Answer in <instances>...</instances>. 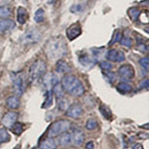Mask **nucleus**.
Returning <instances> with one entry per match:
<instances>
[{
  "instance_id": "1",
  "label": "nucleus",
  "mask_w": 149,
  "mask_h": 149,
  "mask_svg": "<svg viewBox=\"0 0 149 149\" xmlns=\"http://www.w3.org/2000/svg\"><path fill=\"white\" fill-rule=\"evenodd\" d=\"M45 52L51 59H60L67 54V45L63 37H54L45 45Z\"/></svg>"
},
{
  "instance_id": "2",
  "label": "nucleus",
  "mask_w": 149,
  "mask_h": 149,
  "mask_svg": "<svg viewBox=\"0 0 149 149\" xmlns=\"http://www.w3.org/2000/svg\"><path fill=\"white\" fill-rule=\"evenodd\" d=\"M61 85L67 93L74 97H81L85 93V88L81 81L73 74H66L62 80Z\"/></svg>"
},
{
  "instance_id": "3",
  "label": "nucleus",
  "mask_w": 149,
  "mask_h": 149,
  "mask_svg": "<svg viewBox=\"0 0 149 149\" xmlns=\"http://www.w3.org/2000/svg\"><path fill=\"white\" fill-rule=\"evenodd\" d=\"M71 128V122L66 119H61V120L55 121L52 123L48 130V137L54 138L58 135H61L64 132H67Z\"/></svg>"
},
{
  "instance_id": "4",
  "label": "nucleus",
  "mask_w": 149,
  "mask_h": 149,
  "mask_svg": "<svg viewBox=\"0 0 149 149\" xmlns=\"http://www.w3.org/2000/svg\"><path fill=\"white\" fill-rule=\"evenodd\" d=\"M45 72H46V65L42 60H37L29 70V81L33 83V81L39 80L41 77L45 74Z\"/></svg>"
},
{
  "instance_id": "5",
  "label": "nucleus",
  "mask_w": 149,
  "mask_h": 149,
  "mask_svg": "<svg viewBox=\"0 0 149 149\" xmlns=\"http://www.w3.org/2000/svg\"><path fill=\"white\" fill-rule=\"evenodd\" d=\"M41 39V32L36 28H31L26 31L20 38V41L22 44H34V43L39 42Z\"/></svg>"
},
{
  "instance_id": "6",
  "label": "nucleus",
  "mask_w": 149,
  "mask_h": 149,
  "mask_svg": "<svg viewBox=\"0 0 149 149\" xmlns=\"http://www.w3.org/2000/svg\"><path fill=\"white\" fill-rule=\"evenodd\" d=\"M13 85H14V90L17 95H23L25 92V80H24V77L22 74H17L14 76L13 78Z\"/></svg>"
},
{
  "instance_id": "7",
  "label": "nucleus",
  "mask_w": 149,
  "mask_h": 149,
  "mask_svg": "<svg viewBox=\"0 0 149 149\" xmlns=\"http://www.w3.org/2000/svg\"><path fill=\"white\" fill-rule=\"evenodd\" d=\"M17 118H18V114L16 113V112L9 111L3 115V117H2V119H1V122L4 127L10 128V127L16 122Z\"/></svg>"
},
{
  "instance_id": "8",
  "label": "nucleus",
  "mask_w": 149,
  "mask_h": 149,
  "mask_svg": "<svg viewBox=\"0 0 149 149\" xmlns=\"http://www.w3.org/2000/svg\"><path fill=\"white\" fill-rule=\"evenodd\" d=\"M107 58L109 61L111 62H116V63H121L125 60V56H124V53L121 51H117V50L111 49L107 52Z\"/></svg>"
},
{
  "instance_id": "9",
  "label": "nucleus",
  "mask_w": 149,
  "mask_h": 149,
  "mask_svg": "<svg viewBox=\"0 0 149 149\" xmlns=\"http://www.w3.org/2000/svg\"><path fill=\"white\" fill-rule=\"evenodd\" d=\"M81 114H83V107L78 103L71 105L66 111V115L71 118H79Z\"/></svg>"
},
{
  "instance_id": "10",
  "label": "nucleus",
  "mask_w": 149,
  "mask_h": 149,
  "mask_svg": "<svg viewBox=\"0 0 149 149\" xmlns=\"http://www.w3.org/2000/svg\"><path fill=\"white\" fill-rule=\"evenodd\" d=\"M117 74L120 78L123 79H132L134 76V70L129 65H123L117 71Z\"/></svg>"
},
{
  "instance_id": "11",
  "label": "nucleus",
  "mask_w": 149,
  "mask_h": 149,
  "mask_svg": "<svg viewBox=\"0 0 149 149\" xmlns=\"http://www.w3.org/2000/svg\"><path fill=\"white\" fill-rule=\"evenodd\" d=\"M79 61L81 66L86 67V68L90 69L93 68L95 66V64L97 63V60L95 59L93 56H90V55H86V54H83L79 57Z\"/></svg>"
},
{
  "instance_id": "12",
  "label": "nucleus",
  "mask_w": 149,
  "mask_h": 149,
  "mask_svg": "<svg viewBox=\"0 0 149 149\" xmlns=\"http://www.w3.org/2000/svg\"><path fill=\"white\" fill-rule=\"evenodd\" d=\"M71 141L74 146H81L85 141V133L80 129H77L71 134Z\"/></svg>"
},
{
  "instance_id": "13",
  "label": "nucleus",
  "mask_w": 149,
  "mask_h": 149,
  "mask_svg": "<svg viewBox=\"0 0 149 149\" xmlns=\"http://www.w3.org/2000/svg\"><path fill=\"white\" fill-rule=\"evenodd\" d=\"M81 34V28L79 24H74L67 29V37L69 40H74Z\"/></svg>"
},
{
  "instance_id": "14",
  "label": "nucleus",
  "mask_w": 149,
  "mask_h": 149,
  "mask_svg": "<svg viewBox=\"0 0 149 149\" xmlns=\"http://www.w3.org/2000/svg\"><path fill=\"white\" fill-rule=\"evenodd\" d=\"M15 24L12 20L5 18H0V33H4L5 31H8L10 29L14 28Z\"/></svg>"
},
{
  "instance_id": "15",
  "label": "nucleus",
  "mask_w": 149,
  "mask_h": 149,
  "mask_svg": "<svg viewBox=\"0 0 149 149\" xmlns=\"http://www.w3.org/2000/svg\"><path fill=\"white\" fill-rule=\"evenodd\" d=\"M39 148L40 149H57V143L53 138L48 137L46 139H44L43 141H41Z\"/></svg>"
},
{
  "instance_id": "16",
  "label": "nucleus",
  "mask_w": 149,
  "mask_h": 149,
  "mask_svg": "<svg viewBox=\"0 0 149 149\" xmlns=\"http://www.w3.org/2000/svg\"><path fill=\"white\" fill-rule=\"evenodd\" d=\"M56 71L59 74H67V73H70V72H71V68H70V66L65 61L60 60V61L57 62Z\"/></svg>"
},
{
  "instance_id": "17",
  "label": "nucleus",
  "mask_w": 149,
  "mask_h": 149,
  "mask_svg": "<svg viewBox=\"0 0 149 149\" xmlns=\"http://www.w3.org/2000/svg\"><path fill=\"white\" fill-rule=\"evenodd\" d=\"M59 143L62 147H68L72 144V141H71V134L68 133V132H64L60 135L59 137Z\"/></svg>"
},
{
  "instance_id": "18",
  "label": "nucleus",
  "mask_w": 149,
  "mask_h": 149,
  "mask_svg": "<svg viewBox=\"0 0 149 149\" xmlns=\"http://www.w3.org/2000/svg\"><path fill=\"white\" fill-rule=\"evenodd\" d=\"M28 19V12L23 7H19L17 10V21L19 24L23 25Z\"/></svg>"
},
{
  "instance_id": "19",
  "label": "nucleus",
  "mask_w": 149,
  "mask_h": 149,
  "mask_svg": "<svg viewBox=\"0 0 149 149\" xmlns=\"http://www.w3.org/2000/svg\"><path fill=\"white\" fill-rule=\"evenodd\" d=\"M53 93L56 95L57 100H60V98H63L65 95V90L63 88L61 84L57 83L56 85H54V88H53Z\"/></svg>"
},
{
  "instance_id": "20",
  "label": "nucleus",
  "mask_w": 149,
  "mask_h": 149,
  "mask_svg": "<svg viewBox=\"0 0 149 149\" xmlns=\"http://www.w3.org/2000/svg\"><path fill=\"white\" fill-rule=\"evenodd\" d=\"M6 104L9 109H15L20 105V100L17 97H10L6 100Z\"/></svg>"
},
{
  "instance_id": "21",
  "label": "nucleus",
  "mask_w": 149,
  "mask_h": 149,
  "mask_svg": "<svg viewBox=\"0 0 149 149\" xmlns=\"http://www.w3.org/2000/svg\"><path fill=\"white\" fill-rule=\"evenodd\" d=\"M116 88L120 93H127L131 92L132 86L130 85H128V84H126V83H120L119 85H117Z\"/></svg>"
},
{
  "instance_id": "22",
  "label": "nucleus",
  "mask_w": 149,
  "mask_h": 149,
  "mask_svg": "<svg viewBox=\"0 0 149 149\" xmlns=\"http://www.w3.org/2000/svg\"><path fill=\"white\" fill-rule=\"evenodd\" d=\"M53 103V93L51 91H48L47 95H46V100H44L42 104V109H48L52 105Z\"/></svg>"
},
{
  "instance_id": "23",
  "label": "nucleus",
  "mask_w": 149,
  "mask_h": 149,
  "mask_svg": "<svg viewBox=\"0 0 149 149\" xmlns=\"http://www.w3.org/2000/svg\"><path fill=\"white\" fill-rule=\"evenodd\" d=\"M10 128H11V131L13 132L15 135H20V134L24 131V125L22 123H19V122L18 123L15 122Z\"/></svg>"
},
{
  "instance_id": "24",
  "label": "nucleus",
  "mask_w": 149,
  "mask_h": 149,
  "mask_svg": "<svg viewBox=\"0 0 149 149\" xmlns=\"http://www.w3.org/2000/svg\"><path fill=\"white\" fill-rule=\"evenodd\" d=\"M100 113H102L103 115V117H105V119H109L111 118L112 114H111V111L109 110V109L107 107H105V105H100Z\"/></svg>"
},
{
  "instance_id": "25",
  "label": "nucleus",
  "mask_w": 149,
  "mask_h": 149,
  "mask_svg": "<svg viewBox=\"0 0 149 149\" xmlns=\"http://www.w3.org/2000/svg\"><path fill=\"white\" fill-rule=\"evenodd\" d=\"M97 127H98L97 121L95 120V119H93V118H90L86 123V128L88 129V130H90V131L95 130V129H97Z\"/></svg>"
},
{
  "instance_id": "26",
  "label": "nucleus",
  "mask_w": 149,
  "mask_h": 149,
  "mask_svg": "<svg viewBox=\"0 0 149 149\" xmlns=\"http://www.w3.org/2000/svg\"><path fill=\"white\" fill-rule=\"evenodd\" d=\"M45 18V12L43 10L42 8H39L37 11L35 12V15H34V20L36 21L37 23H40L44 20Z\"/></svg>"
},
{
  "instance_id": "27",
  "label": "nucleus",
  "mask_w": 149,
  "mask_h": 149,
  "mask_svg": "<svg viewBox=\"0 0 149 149\" xmlns=\"http://www.w3.org/2000/svg\"><path fill=\"white\" fill-rule=\"evenodd\" d=\"M43 85L48 91H50V86H52V74H46L43 77Z\"/></svg>"
},
{
  "instance_id": "28",
  "label": "nucleus",
  "mask_w": 149,
  "mask_h": 149,
  "mask_svg": "<svg viewBox=\"0 0 149 149\" xmlns=\"http://www.w3.org/2000/svg\"><path fill=\"white\" fill-rule=\"evenodd\" d=\"M121 38H122V33L119 30H115L114 34H113V36H112V39L109 42V45H112L116 42H120Z\"/></svg>"
},
{
  "instance_id": "29",
  "label": "nucleus",
  "mask_w": 149,
  "mask_h": 149,
  "mask_svg": "<svg viewBox=\"0 0 149 149\" xmlns=\"http://www.w3.org/2000/svg\"><path fill=\"white\" fill-rule=\"evenodd\" d=\"M128 14L132 20H136L140 15V10L138 8H130L128 10Z\"/></svg>"
},
{
  "instance_id": "30",
  "label": "nucleus",
  "mask_w": 149,
  "mask_h": 149,
  "mask_svg": "<svg viewBox=\"0 0 149 149\" xmlns=\"http://www.w3.org/2000/svg\"><path fill=\"white\" fill-rule=\"evenodd\" d=\"M58 107L61 110H67L69 107V103H68V100H65V98H60L58 100Z\"/></svg>"
},
{
  "instance_id": "31",
  "label": "nucleus",
  "mask_w": 149,
  "mask_h": 149,
  "mask_svg": "<svg viewBox=\"0 0 149 149\" xmlns=\"http://www.w3.org/2000/svg\"><path fill=\"white\" fill-rule=\"evenodd\" d=\"M0 137H1L2 141L3 142H5V141H8L9 139H10V136H9L8 132L6 131L5 128H3V127H0Z\"/></svg>"
},
{
  "instance_id": "32",
  "label": "nucleus",
  "mask_w": 149,
  "mask_h": 149,
  "mask_svg": "<svg viewBox=\"0 0 149 149\" xmlns=\"http://www.w3.org/2000/svg\"><path fill=\"white\" fill-rule=\"evenodd\" d=\"M104 76L107 78V80L109 83L112 84L115 81V74L113 72H109V71H104Z\"/></svg>"
},
{
  "instance_id": "33",
  "label": "nucleus",
  "mask_w": 149,
  "mask_h": 149,
  "mask_svg": "<svg viewBox=\"0 0 149 149\" xmlns=\"http://www.w3.org/2000/svg\"><path fill=\"white\" fill-rule=\"evenodd\" d=\"M139 65H140L142 68L146 69V71H148V66H149V58L148 57H143L139 60Z\"/></svg>"
},
{
  "instance_id": "34",
  "label": "nucleus",
  "mask_w": 149,
  "mask_h": 149,
  "mask_svg": "<svg viewBox=\"0 0 149 149\" xmlns=\"http://www.w3.org/2000/svg\"><path fill=\"white\" fill-rule=\"evenodd\" d=\"M120 44L124 47L130 48L132 46V40L128 37H123V38H121V40H120Z\"/></svg>"
},
{
  "instance_id": "35",
  "label": "nucleus",
  "mask_w": 149,
  "mask_h": 149,
  "mask_svg": "<svg viewBox=\"0 0 149 149\" xmlns=\"http://www.w3.org/2000/svg\"><path fill=\"white\" fill-rule=\"evenodd\" d=\"M10 15V10L7 7H0V18H6Z\"/></svg>"
},
{
  "instance_id": "36",
  "label": "nucleus",
  "mask_w": 149,
  "mask_h": 149,
  "mask_svg": "<svg viewBox=\"0 0 149 149\" xmlns=\"http://www.w3.org/2000/svg\"><path fill=\"white\" fill-rule=\"evenodd\" d=\"M100 67L102 68L103 71H109L110 69L112 68V64H110L109 62H100Z\"/></svg>"
},
{
  "instance_id": "37",
  "label": "nucleus",
  "mask_w": 149,
  "mask_h": 149,
  "mask_svg": "<svg viewBox=\"0 0 149 149\" xmlns=\"http://www.w3.org/2000/svg\"><path fill=\"white\" fill-rule=\"evenodd\" d=\"M83 10V5L81 4H79V5H74L71 8V11L72 12H79V11H81Z\"/></svg>"
},
{
  "instance_id": "38",
  "label": "nucleus",
  "mask_w": 149,
  "mask_h": 149,
  "mask_svg": "<svg viewBox=\"0 0 149 149\" xmlns=\"http://www.w3.org/2000/svg\"><path fill=\"white\" fill-rule=\"evenodd\" d=\"M148 84H149L148 79H144V80L141 81V83H140V88H148Z\"/></svg>"
},
{
  "instance_id": "39",
  "label": "nucleus",
  "mask_w": 149,
  "mask_h": 149,
  "mask_svg": "<svg viewBox=\"0 0 149 149\" xmlns=\"http://www.w3.org/2000/svg\"><path fill=\"white\" fill-rule=\"evenodd\" d=\"M137 49H138V50H140V51H142V52H147V51H148L147 46H145L144 44L138 45V48H137Z\"/></svg>"
},
{
  "instance_id": "40",
  "label": "nucleus",
  "mask_w": 149,
  "mask_h": 149,
  "mask_svg": "<svg viewBox=\"0 0 149 149\" xmlns=\"http://www.w3.org/2000/svg\"><path fill=\"white\" fill-rule=\"evenodd\" d=\"M86 149H95V144H93V141H88L86 144Z\"/></svg>"
},
{
  "instance_id": "41",
  "label": "nucleus",
  "mask_w": 149,
  "mask_h": 149,
  "mask_svg": "<svg viewBox=\"0 0 149 149\" xmlns=\"http://www.w3.org/2000/svg\"><path fill=\"white\" fill-rule=\"evenodd\" d=\"M133 149H143V147L141 144H136V145L133 146Z\"/></svg>"
},
{
  "instance_id": "42",
  "label": "nucleus",
  "mask_w": 149,
  "mask_h": 149,
  "mask_svg": "<svg viewBox=\"0 0 149 149\" xmlns=\"http://www.w3.org/2000/svg\"><path fill=\"white\" fill-rule=\"evenodd\" d=\"M57 0H48V4H53V3H55Z\"/></svg>"
},
{
  "instance_id": "43",
  "label": "nucleus",
  "mask_w": 149,
  "mask_h": 149,
  "mask_svg": "<svg viewBox=\"0 0 149 149\" xmlns=\"http://www.w3.org/2000/svg\"><path fill=\"white\" fill-rule=\"evenodd\" d=\"M2 142H3V141H2V139H1V137H0V144H1Z\"/></svg>"
}]
</instances>
